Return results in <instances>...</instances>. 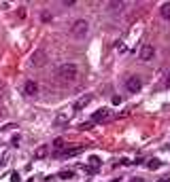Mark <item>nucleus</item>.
<instances>
[{
	"mask_svg": "<svg viewBox=\"0 0 170 182\" xmlns=\"http://www.w3.org/2000/svg\"><path fill=\"white\" fill-rule=\"evenodd\" d=\"M58 78L62 83H77L79 78V68L74 64H62L58 68Z\"/></svg>",
	"mask_w": 170,
	"mask_h": 182,
	"instance_id": "f257e3e1",
	"label": "nucleus"
},
{
	"mask_svg": "<svg viewBox=\"0 0 170 182\" xmlns=\"http://www.w3.org/2000/svg\"><path fill=\"white\" fill-rule=\"evenodd\" d=\"M70 34H73L74 38H85L89 34V24H87L85 19H77L73 24V28H70Z\"/></svg>",
	"mask_w": 170,
	"mask_h": 182,
	"instance_id": "f03ea898",
	"label": "nucleus"
},
{
	"mask_svg": "<svg viewBox=\"0 0 170 182\" xmlns=\"http://www.w3.org/2000/svg\"><path fill=\"white\" fill-rule=\"evenodd\" d=\"M30 64H32L34 68H43V66L47 64V51H45V49H36V51L30 55Z\"/></svg>",
	"mask_w": 170,
	"mask_h": 182,
	"instance_id": "7ed1b4c3",
	"label": "nucleus"
},
{
	"mask_svg": "<svg viewBox=\"0 0 170 182\" xmlns=\"http://www.w3.org/2000/svg\"><path fill=\"white\" fill-rule=\"evenodd\" d=\"M140 87H143V81H140L138 76H130V78L125 81V89H128L130 93H136V91H140Z\"/></svg>",
	"mask_w": 170,
	"mask_h": 182,
	"instance_id": "20e7f679",
	"label": "nucleus"
},
{
	"mask_svg": "<svg viewBox=\"0 0 170 182\" xmlns=\"http://www.w3.org/2000/svg\"><path fill=\"white\" fill-rule=\"evenodd\" d=\"M111 119V110L109 108H102V110H96L92 114V123H104Z\"/></svg>",
	"mask_w": 170,
	"mask_h": 182,
	"instance_id": "39448f33",
	"label": "nucleus"
},
{
	"mask_svg": "<svg viewBox=\"0 0 170 182\" xmlns=\"http://www.w3.org/2000/svg\"><path fill=\"white\" fill-rule=\"evenodd\" d=\"M153 55H155V49L151 47V45H143V47H140L138 57H140L143 61H151V60H153Z\"/></svg>",
	"mask_w": 170,
	"mask_h": 182,
	"instance_id": "423d86ee",
	"label": "nucleus"
},
{
	"mask_svg": "<svg viewBox=\"0 0 170 182\" xmlns=\"http://www.w3.org/2000/svg\"><path fill=\"white\" fill-rule=\"evenodd\" d=\"M73 108H62L60 112H58V117H55V121H58V125H64V123H68L70 119H73Z\"/></svg>",
	"mask_w": 170,
	"mask_h": 182,
	"instance_id": "0eeeda50",
	"label": "nucleus"
},
{
	"mask_svg": "<svg viewBox=\"0 0 170 182\" xmlns=\"http://www.w3.org/2000/svg\"><path fill=\"white\" fill-rule=\"evenodd\" d=\"M36 91H38V85L34 81H26L24 83V93L26 95H36Z\"/></svg>",
	"mask_w": 170,
	"mask_h": 182,
	"instance_id": "6e6552de",
	"label": "nucleus"
},
{
	"mask_svg": "<svg viewBox=\"0 0 170 182\" xmlns=\"http://www.w3.org/2000/svg\"><path fill=\"white\" fill-rule=\"evenodd\" d=\"M81 150H83V146H74V148H64L58 155H60V157H74V155H79Z\"/></svg>",
	"mask_w": 170,
	"mask_h": 182,
	"instance_id": "1a4fd4ad",
	"label": "nucleus"
},
{
	"mask_svg": "<svg viewBox=\"0 0 170 182\" xmlns=\"http://www.w3.org/2000/svg\"><path fill=\"white\" fill-rule=\"evenodd\" d=\"M89 102H92V95H83V97H79V100L74 102L73 110H81V108H85V106H87Z\"/></svg>",
	"mask_w": 170,
	"mask_h": 182,
	"instance_id": "9d476101",
	"label": "nucleus"
},
{
	"mask_svg": "<svg viewBox=\"0 0 170 182\" xmlns=\"http://www.w3.org/2000/svg\"><path fill=\"white\" fill-rule=\"evenodd\" d=\"M47 155H49V146H47V144L38 146L36 150H34V161H38V159H45Z\"/></svg>",
	"mask_w": 170,
	"mask_h": 182,
	"instance_id": "9b49d317",
	"label": "nucleus"
},
{
	"mask_svg": "<svg viewBox=\"0 0 170 182\" xmlns=\"http://www.w3.org/2000/svg\"><path fill=\"white\" fill-rule=\"evenodd\" d=\"M159 15L166 19V21H170V2H166V4H162V9H159Z\"/></svg>",
	"mask_w": 170,
	"mask_h": 182,
	"instance_id": "f8f14e48",
	"label": "nucleus"
},
{
	"mask_svg": "<svg viewBox=\"0 0 170 182\" xmlns=\"http://www.w3.org/2000/svg\"><path fill=\"white\" fill-rule=\"evenodd\" d=\"M100 163H102V161H100L98 157H89V165H87V167H89L92 171H96L98 167H100Z\"/></svg>",
	"mask_w": 170,
	"mask_h": 182,
	"instance_id": "ddd939ff",
	"label": "nucleus"
},
{
	"mask_svg": "<svg viewBox=\"0 0 170 182\" xmlns=\"http://www.w3.org/2000/svg\"><path fill=\"white\" fill-rule=\"evenodd\" d=\"M58 176H60L62 180H70V178H74V171L73 170H62Z\"/></svg>",
	"mask_w": 170,
	"mask_h": 182,
	"instance_id": "4468645a",
	"label": "nucleus"
},
{
	"mask_svg": "<svg viewBox=\"0 0 170 182\" xmlns=\"http://www.w3.org/2000/svg\"><path fill=\"white\" fill-rule=\"evenodd\" d=\"M51 146H53V150H55V153H60L62 148H64V138H55Z\"/></svg>",
	"mask_w": 170,
	"mask_h": 182,
	"instance_id": "2eb2a0df",
	"label": "nucleus"
},
{
	"mask_svg": "<svg viewBox=\"0 0 170 182\" xmlns=\"http://www.w3.org/2000/svg\"><path fill=\"white\" fill-rule=\"evenodd\" d=\"M159 165H162V163H159V159H149V163H147V167H149L151 171H153V170H158Z\"/></svg>",
	"mask_w": 170,
	"mask_h": 182,
	"instance_id": "dca6fc26",
	"label": "nucleus"
},
{
	"mask_svg": "<svg viewBox=\"0 0 170 182\" xmlns=\"http://www.w3.org/2000/svg\"><path fill=\"white\" fill-rule=\"evenodd\" d=\"M111 11H121L123 7H125V2H109Z\"/></svg>",
	"mask_w": 170,
	"mask_h": 182,
	"instance_id": "f3484780",
	"label": "nucleus"
},
{
	"mask_svg": "<svg viewBox=\"0 0 170 182\" xmlns=\"http://www.w3.org/2000/svg\"><path fill=\"white\" fill-rule=\"evenodd\" d=\"M9 157H11V155H9V150H4V153H2V157H0V165L9 163Z\"/></svg>",
	"mask_w": 170,
	"mask_h": 182,
	"instance_id": "a211bd4d",
	"label": "nucleus"
},
{
	"mask_svg": "<svg viewBox=\"0 0 170 182\" xmlns=\"http://www.w3.org/2000/svg\"><path fill=\"white\" fill-rule=\"evenodd\" d=\"M92 127H94V123H92V121L81 123V125H79V129H81V131H85V129H92Z\"/></svg>",
	"mask_w": 170,
	"mask_h": 182,
	"instance_id": "6ab92c4d",
	"label": "nucleus"
},
{
	"mask_svg": "<svg viewBox=\"0 0 170 182\" xmlns=\"http://www.w3.org/2000/svg\"><path fill=\"white\" fill-rule=\"evenodd\" d=\"M9 180H11V182H19V180H21V176H19L17 171H11V176H9Z\"/></svg>",
	"mask_w": 170,
	"mask_h": 182,
	"instance_id": "aec40b11",
	"label": "nucleus"
},
{
	"mask_svg": "<svg viewBox=\"0 0 170 182\" xmlns=\"http://www.w3.org/2000/svg\"><path fill=\"white\" fill-rule=\"evenodd\" d=\"M19 140H21V138H19V134L13 135V138H11V146H17V144H19Z\"/></svg>",
	"mask_w": 170,
	"mask_h": 182,
	"instance_id": "412c9836",
	"label": "nucleus"
},
{
	"mask_svg": "<svg viewBox=\"0 0 170 182\" xmlns=\"http://www.w3.org/2000/svg\"><path fill=\"white\" fill-rule=\"evenodd\" d=\"M166 87H170V72H168V76H166Z\"/></svg>",
	"mask_w": 170,
	"mask_h": 182,
	"instance_id": "4be33fe9",
	"label": "nucleus"
},
{
	"mask_svg": "<svg viewBox=\"0 0 170 182\" xmlns=\"http://www.w3.org/2000/svg\"><path fill=\"white\" fill-rule=\"evenodd\" d=\"M130 182H143V178H132Z\"/></svg>",
	"mask_w": 170,
	"mask_h": 182,
	"instance_id": "5701e85b",
	"label": "nucleus"
},
{
	"mask_svg": "<svg viewBox=\"0 0 170 182\" xmlns=\"http://www.w3.org/2000/svg\"><path fill=\"white\" fill-rule=\"evenodd\" d=\"M162 182H170V178H162Z\"/></svg>",
	"mask_w": 170,
	"mask_h": 182,
	"instance_id": "b1692460",
	"label": "nucleus"
}]
</instances>
